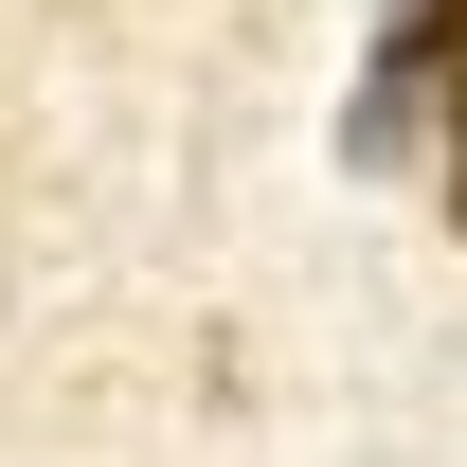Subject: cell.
Returning a JSON list of instances; mask_svg holds the SVG:
<instances>
[{
	"label": "cell",
	"instance_id": "1",
	"mask_svg": "<svg viewBox=\"0 0 467 467\" xmlns=\"http://www.w3.org/2000/svg\"><path fill=\"white\" fill-rule=\"evenodd\" d=\"M413 144H431V180H450V216H467V0H396V18H378V55H359L342 162L396 180Z\"/></svg>",
	"mask_w": 467,
	"mask_h": 467
}]
</instances>
